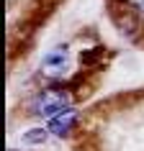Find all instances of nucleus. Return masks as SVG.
I'll use <instances>...</instances> for the list:
<instances>
[{"label": "nucleus", "mask_w": 144, "mask_h": 151, "mask_svg": "<svg viewBox=\"0 0 144 151\" xmlns=\"http://www.w3.org/2000/svg\"><path fill=\"white\" fill-rule=\"evenodd\" d=\"M126 5L136 13H144V0H126Z\"/></svg>", "instance_id": "5"}, {"label": "nucleus", "mask_w": 144, "mask_h": 151, "mask_svg": "<svg viewBox=\"0 0 144 151\" xmlns=\"http://www.w3.org/2000/svg\"><path fill=\"white\" fill-rule=\"evenodd\" d=\"M49 136H52L49 128H31V131L23 133V143H44Z\"/></svg>", "instance_id": "4"}, {"label": "nucleus", "mask_w": 144, "mask_h": 151, "mask_svg": "<svg viewBox=\"0 0 144 151\" xmlns=\"http://www.w3.org/2000/svg\"><path fill=\"white\" fill-rule=\"evenodd\" d=\"M77 110L75 108H64L62 113H57L54 118H49L47 120V128H49V133L52 136H59V138H67V136L75 131V126H77Z\"/></svg>", "instance_id": "3"}, {"label": "nucleus", "mask_w": 144, "mask_h": 151, "mask_svg": "<svg viewBox=\"0 0 144 151\" xmlns=\"http://www.w3.org/2000/svg\"><path fill=\"white\" fill-rule=\"evenodd\" d=\"M72 105V95L67 90L62 87H47L36 92L31 97V103H28V113L36 115V118H54L57 113H62L64 108H70Z\"/></svg>", "instance_id": "1"}, {"label": "nucleus", "mask_w": 144, "mask_h": 151, "mask_svg": "<svg viewBox=\"0 0 144 151\" xmlns=\"http://www.w3.org/2000/svg\"><path fill=\"white\" fill-rule=\"evenodd\" d=\"M10 151H16V149H10Z\"/></svg>", "instance_id": "6"}, {"label": "nucleus", "mask_w": 144, "mask_h": 151, "mask_svg": "<svg viewBox=\"0 0 144 151\" xmlns=\"http://www.w3.org/2000/svg\"><path fill=\"white\" fill-rule=\"evenodd\" d=\"M41 72H44V77H49V80H62V77H67V72H70V51L64 46L52 49L44 56Z\"/></svg>", "instance_id": "2"}]
</instances>
